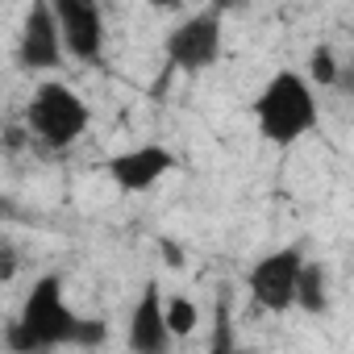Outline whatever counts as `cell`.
Here are the masks:
<instances>
[{
    "mask_svg": "<svg viewBox=\"0 0 354 354\" xmlns=\"http://www.w3.org/2000/svg\"><path fill=\"white\" fill-rule=\"evenodd\" d=\"M238 5H242V0H213V9H217L221 17H225V9H238Z\"/></svg>",
    "mask_w": 354,
    "mask_h": 354,
    "instance_id": "18",
    "label": "cell"
},
{
    "mask_svg": "<svg viewBox=\"0 0 354 354\" xmlns=\"http://www.w3.org/2000/svg\"><path fill=\"white\" fill-rule=\"evenodd\" d=\"M167 59H171L175 71H184V75L209 71L221 59V13L205 9V13L180 21L171 30V38H167Z\"/></svg>",
    "mask_w": 354,
    "mask_h": 354,
    "instance_id": "4",
    "label": "cell"
},
{
    "mask_svg": "<svg viewBox=\"0 0 354 354\" xmlns=\"http://www.w3.org/2000/svg\"><path fill=\"white\" fill-rule=\"evenodd\" d=\"M304 254L296 246L275 250L267 259H259L250 267V296L267 308V313H288L296 300V271H300Z\"/></svg>",
    "mask_w": 354,
    "mask_h": 354,
    "instance_id": "7",
    "label": "cell"
},
{
    "mask_svg": "<svg viewBox=\"0 0 354 354\" xmlns=\"http://www.w3.org/2000/svg\"><path fill=\"white\" fill-rule=\"evenodd\" d=\"M13 213H17V209H13L9 201H0V217H13Z\"/></svg>",
    "mask_w": 354,
    "mask_h": 354,
    "instance_id": "19",
    "label": "cell"
},
{
    "mask_svg": "<svg viewBox=\"0 0 354 354\" xmlns=\"http://www.w3.org/2000/svg\"><path fill=\"white\" fill-rule=\"evenodd\" d=\"M308 84L313 88H333L337 84V55L329 46H317L308 59Z\"/></svg>",
    "mask_w": 354,
    "mask_h": 354,
    "instance_id": "12",
    "label": "cell"
},
{
    "mask_svg": "<svg viewBox=\"0 0 354 354\" xmlns=\"http://www.w3.org/2000/svg\"><path fill=\"white\" fill-rule=\"evenodd\" d=\"M150 5H154V9H162V13H175V9L184 5V0H150Z\"/></svg>",
    "mask_w": 354,
    "mask_h": 354,
    "instance_id": "16",
    "label": "cell"
},
{
    "mask_svg": "<svg viewBox=\"0 0 354 354\" xmlns=\"http://www.w3.org/2000/svg\"><path fill=\"white\" fill-rule=\"evenodd\" d=\"M162 321H167L171 337H188L201 325V308L188 296H171V300H162Z\"/></svg>",
    "mask_w": 354,
    "mask_h": 354,
    "instance_id": "11",
    "label": "cell"
},
{
    "mask_svg": "<svg viewBox=\"0 0 354 354\" xmlns=\"http://www.w3.org/2000/svg\"><path fill=\"white\" fill-rule=\"evenodd\" d=\"M104 321H75V333H71V342L75 346H100L104 342Z\"/></svg>",
    "mask_w": 354,
    "mask_h": 354,
    "instance_id": "14",
    "label": "cell"
},
{
    "mask_svg": "<svg viewBox=\"0 0 354 354\" xmlns=\"http://www.w3.org/2000/svg\"><path fill=\"white\" fill-rule=\"evenodd\" d=\"M171 167H175V154L167 146H138V150H125V154L109 158V180L121 192H146Z\"/></svg>",
    "mask_w": 354,
    "mask_h": 354,
    "instance_id": "8",
    "label": "cell"
},
{
    "mask_svg": "<svg viewBox=\"0 0 354 354\" xmlns=\"http://www.w3.org/2000/svg\"><path fill=\"white\" fill-rule=\"evenodd\" d=\"M26 129L42 146L63 150L88 129V104L67 84H38V92L26 104Z\"/></svg>",
    "mask_w": 354,
    "mask_h": 354,
    "instance_id": "3",
    "label": "cell"
},
{
    "mask_svg": "<svg viewBox=\"0 0 354 354\" xmlns=\"http://www.w3.org/2000/svg\"><path fill=\"white\" fill-rule=\"evenodd\" d=\"M259 133L271 146H292L317 125V96L300 71H275L254 100Z\"/></svg>",
    "mask_w": 354,
    "mask_h": 354,
    "instance_id": "2",
    "label": "cell"
},
{
    "mask_svg": "<svg viewBox=\"0 0 354 354\" xmlns=\"http://www.w3.org/2000/svg\"><path fill=\"white\" fill-rule=\"evenodd\" d=\"M292 304L304 308V313H325L329 308V275H325L321 263H300V271H296V300Z\"/></svg>",
    "mask_w": 354,
    "mask_h": 354,
    "instance_id": "10",
    "label": "cell"
},
{
    "mask_svg": "<svg viewBox=\"0 0 354 354\" xmlns=\"http://www.w3.org/2000/svg\"><path fill=\"white\" fill-rule=\"evenodd\" d=\"M162 250H167V263H171V267H180V263H184V254H180V250H175L171 242H162Z\"/></svg>",
    "mask_w": 354,
    "mask_h": 354,
    "instance_id": "17",
    "label": "cell"
},
{
    "mask_svg": "<svg viewBox=\"0 0 354 354\" xmlns=\"http://www.w3.org/2000/svg\"><path fill=\"white\" fill-rule=\"evenodd\" d=\"M17 63L26 71H55L63 63V34H59V17L50 0L30 5L21 21V38H17Z\"/></svg>",
    "mask_w": 354,
    "mask_h": 354,
    "instance_id": "6",
    "label": "cell"
},
{
    "mask_svg": "<svg viewBox=\"0 0 354 354\" xmlns=\"http://www.w3.org/2000/svg\"><path fill=\"white\" fill-rule=\"evenodd\" d=\"M75 313L63 296V279L59 275H42L26 304H21V317H13L5 325V342L9 350H21V354H34V350H50V346H67L71 333H75Z\"/></svg>",
    "mask_w": 354,
    "mask_h": 354,
    "instance_id": "1",
    "label": "cell"
},
{
    "mask_svg": "<svg viewBox=\"0 0 354 354\" xmlns=\"http://www.w3.org/2000/svg\"><path fill=\"white\" fill-rule=\"evenodd\" d=\"M171 346V329L162 321V296L154 283L142 288L138 304H133V317H129V350L138 354H162Z\"/></svg>",
    "mask_w": 354,
    "mask_h": 354,
    "instance_id": "9",
    "label": "cell"
},
{
    "mask_svg": "<svg viewBox=\"0 0 354 354\" xmlns=\"http://www.w3.org/2000/svg\"><path fill=\"white\" fill-rule=\"evenodd\" d=\"M17 271H21V254H17V246H9V242H0V283H9V279H17Z\"/></svg>",
    "mask_w": 354,
    "mask_h": 354,
    "instance_id": "15",
    "label": "cell"
},
{
    "mask_svg": "<svg viewBox=\"0 0 354 354\" xmlns=\"http://www.w3.org/2000/svg\"><path fill=\"white\" fill-rule=\"evenodd\" d=\"M213 350H234V333H230V304L217 300V329H213Z\"/></svg>",
    "mask_w": 354,
    "mask_h": 354,
    "instance_id": "13",
    "label": "cell"
},
{
    "mask_svg": "<svg viewBox=\"0 0 354 354\" xmlns=\"http://www.w3.org/2000/svg\"><path fill=\"white\" fill-rule=\"evenodd\" d=\"M55 17H59V34H63V50L80 63H100L104 55V13L96 0H50Z\"/></svg>",
    "mask_w": 354,
    "mask_h": 354,
    "instance_id": "5",
    "label": "cell"
}]
</instances>
